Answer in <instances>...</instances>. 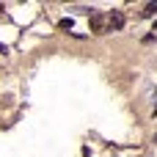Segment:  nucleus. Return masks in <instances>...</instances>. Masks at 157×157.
Returning a JSON list of instances; mask_svg holds the SVG:
<instances>
[{
  "label": "nucleus",
  "mask_w": 157,
  "mask_h": 157,
  "mask_svg": "<svg viewBox=\"0 0 157 157\" xmlns=\"http://www.w3.org/2000/svg\"><path fill=\"white\" fill-rule=\"evenodd\" d=\"M121 25H124L121 11H113V14H110V28H121Z\"/></svg>",
  "instance_id": "nucleus-1"
},
{
  "label": "nucleus",
  "mask_w": 157,
  "mask_h": 157,
  "mask_svg": "<svg viewBox=\"0 0 157 157\" xmlns=\"http://www.w3.org/2000/svg\"><path fill=\"white\" fill-rule=\"evenodd\" d=\"M91 25H94V30H102V28H105V19H102L99 14H94V19H91Z\"/></svg>",
  "instance_id": "nucleus-2"
},
{
  "label": "nucleus",
  "mask_w": 157,
  "mask_h": 157,
  "mask_svg": "<svg viewBox=\"0 0 157 157\" xmlns=\"http://www.w3.org/2000/svg\"><path fill=\"white\" fill-rule=\"evenodd\" d=\"M155 11H157V3H149V6H146V11H144V17H152Z\"/></svg>",
  "instance_id": "nucleus-3"
},
{
  "label": "nucleus",
  "mask_w": 157,
  "mask_h": 157,
  "mask_svg": "<svg viewBox=\"0 0 157 157\" xmlns=\"http://www.w3.org/2000/svg\"><path fill=\"white\" fill-rule=\"evenodd\" d=\"M0 11H3V6H0Z\"/></svg>",
  "instance_id": "nucleus-4"
}]
</instances>
